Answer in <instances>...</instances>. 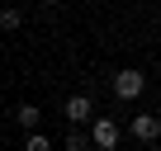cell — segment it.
<instances>
[{
    "label": "cell",
    "instance_id": "1",
    "mask_svg": "<svg viewBox=\"0 0 161 151\" xmlns=\"http://www.w3.org/2000/svg\"><path fill=\"white\" fill-rule=\"evenodd\" d=\"M86 137H90V146H100V151H114V146H119V137H123V128H119L109 113H95Z\"/></svg>",
    "mask_w": 161,
    "mask_h": 151
},
{
    "label": "cell",
    "instance_id": "2",
    "mask_svg": "<svg viewBox=\"0 0 161 151\" xmlns=\"http://www.w3.org/2000/svg\"><path fill=\"white\" fill-rule=\"evenodd\" d=\"M142 90H147V76H142L137 66H123V71H114V95H119L123 104H133Z\"/></svg>",
    "mask_w": 161,
    "mask_h": 151
},
{
    "label": "cell",
    "instance_id": "3",
    "mask_svg": "<svg viewBox=\"0 0 161 151\" xmlns=\"http://www.w3.org/2000/svg\"><path fill=\"white\" fill-rule=\"evenodd\" d=\"M95 113H100V109H95V99H90V95H71V99L62 104V118H66L71 128H86Z\"/></svg>",
    "mask_w": 161,
    "mask_h": 151
},
{
    "label": "cell",
    "instance_id": "4",
    "mask_svg": "<svg viewBox=\"0 0 161 151\" xmlns=\"http://www.w3.org/2000/svg\"><path fill=\"white\" fill-rule=\"evenodd\" d=\"M128 137L133 142H156L161 137V113H133L128 118Z\"/></svg>",
    "mask_w": 161,
    "mask_h": 151
},
{
    "label": "cell",
    "instance_id": "5",
    "mask_svg": "<svg viewBox=\"0 0 161 151\" xmlns=\"http://www.w3.org/2000/svg\"><path fill=\"white\" fill-rule=\"evenodd\" d=\"M14 123H19L24 132H38V123H43V109H38V104H19V109H14Z\"/></svg>",
    "mask_w": 161,
    "mask_h": 151
},
{
    "label": "cell",
    "instance_id": "6",
    "mask_svg": "<svg viewBox=\"0 0 161 151\" xmlns=\"http://www.w3.org/2000/svg\"><path fill=\"white\" fill-rule=\"evenodd\" d=\"M0 29H5V33H19V29H24V14H19L14 5H5V10H0Z\"/></svg>",
    "mask_w": 161,
    "mask_h": 151
},
{
    "label": "cell",
    "instance_id": "7",
    "mask_svg": "<svg viewBox=\"0 0 161 151\" xmlns=\"http://www.w3.org/2000/svg\"><path fill=\"white\" fill-rule=\"evenodd\" d=\"M24 151H57V146H52L47 132H29V137H24Z\"/></svg>",
    "mask_w": 161,
    "mask_h": 151
},
{
    "label": "cell",
    "instance_id": "8",
    "mask_svg": "<svg viewBox=\"0 0 161 151\" xmlns=\"http://www.w3.org/2000/svg\"><path fill=\"white\" fill-rule=\"evenodd\" d=\"M66 151H90V137L80 132V128H71L66 132Z\"/></svg>",
    "mask_w": 161,
    "mask_h": 151
},
{
    "label": "cell",
    "instance_id": "9",
    "mask_svg": "<svg viewBox=\"0 0 161 151\" xmlns=\"http://www.w3.org/2000/svg\"><path fill=\"white\" fill-rule=\"evenodd\" d=\"M43 5H62V0H43Z\"/></svg>",
    "mask_w": 161,
    "mask_h": 151
}]
</instances>
